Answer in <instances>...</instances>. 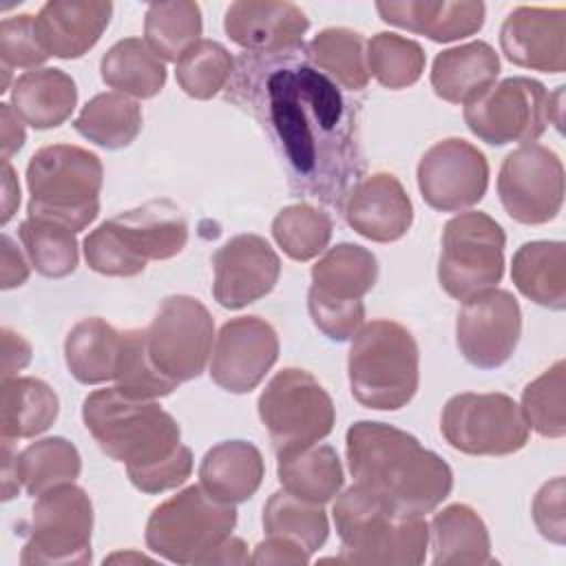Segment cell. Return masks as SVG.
Here are the masks:
<instances>
[{
  "instance_id": "9c48e42d",
  "label": "cell",
  "mask_w": 566,
  "mask_h": 566,
  "mask_svg": "<svg viewBox=\"0 0 566 566\" xmlns=\"http://www.w3.org/2000/svg\"><path fill=\"white\" fill-rule=\"evenodd\" d=\"M256 407L276 455L316 444L332 433L336 420L329 394L301 367L276 371Z\"/></svg>"
},
{
  "instance_id": "7dc6e473",
  "label": "cell",
  "mask_w": 566,
  "mask_h": 566,
  "mask_svg": "<svg viewBox=\"0 0 566 566\" xmlns=\"http://www.w3.org/2000/svg\"><path fill=\"white\" fill-rule=\"evenodd\" d=\"M307 310L314 321V325L332 340H349L365 321V305L360 298L354 301H340L325 294H318L316 290L307 292Z\"/></svg>"
},
{
  "instance_id": "60d3db41",
  "label": "cell",
  "mask_w": 566,
  "mask_h": 566,
  "mask_svg": "<svg viewBox=\"0 0 566 566\" xmlns=\"http://www.w3.org/2000/svg\"><path fill=\"white\" fill-rule=\"evenodd\" d=\"M332 230V217L312 203L285 206L272 221L274 241L294 261H312L325 252Z\"/></svg>"
},
{
  "instance_id": "83f0119b",
  "label": "cell",
  "mask_w": 566,
  "mask_h": 566,
  "mask_svg": "<svg viewBox=\"0 0 566 566\" xmlns=\"http://www.w3.org/2000/svg\"><path fill=\"white\" fill-rule=\"evenodd\" d=\"M431 546L436 566H484L495 564L484 520L467 504H449L433 515Z\"/></svg>"
},
{
  "instance_id": "603a6c76",
  "label": "cell",
  "mask_w": 566,
  "mask_h": 566,
  "mask_svg": "<svg viewBox=\"0 0 566 566\" xmlns=\"http://www.w3.org/2000/svg\"><path fill=\"white\" fill-rule=\"evenodd\" d=\"M111 15L108 0H51L35 15V31L49 55L75 60L97 44Z\"/></svg>"
},
{
  "instance_id": "681fc988",
  "label": "cell",
  "mask_w": 566,
  "mask_h": 566,
  "mask_svg": "<svg viewBox=\"0 0 566 566\" xmlns=\"http://www.w3.org/2000/svg\"><path fill=\"white\" fill-rule=\"evenodd\" d=\"M252 564H285V566H305L310 564V553L298 544L268 535V539L259 542L252 555Z\"/></svg>"
},
{
  "instance_id": "cb8c5ba5",
  "label": "cell",
  "mask_w": 566,
  "mask_h": 566,
  "mask_svg": "<svg viewBox=\"0 0 566 566\" xmlns=\"http://www.w3.org/2000/svg\"><path fill=\"white\" fill-rule=\"evenodd\" d=\"M376 11L387 24L424 35L433 42L469 38L482 29L486 15V7L478 0H387L376 2Z\"/></svg>"
},
{
  "instance_id": "9a60e30c",
  "label": "cell",
  "mask_w": 566,
  "mask_h": 566,
  "mask_svg": "<svg viewBox=\"0 0 566 566\" xmlns=\"http://www.w3.org/2000/svg\"><path fill=\"white\" fill-rule=\"evenodd\" d=\"M497 195L511 219L526 226L553 221L564 203V166L555 150L522 144L511 150L497 175Z\"/></svg>"
},
{
  "instance_id": "7bdbcfd3",
  "label": "cell",
  "mask_w": 566,
  "mask_h": 566,
  "mask_svg": "<svg viewBox=\"0 0 566 566\" xmlns=\"http://www.w3.org/2000/svg\"><path fill=\"white\" fill-rule=\"evenodd\" d=\"M234 57L214 40L195 42L177 62V84L195 99H210L226 88L234 75Z\"/></svg>"
},
{
  "instance_id": "4dcf8cb0",
  "label": "cell",
  "mask_w": 566,
  "mask_h": 566,
  "mask_svg": "<svg viewBox=\"0 0 566 566\" xmlns=\"http://www.w3.org/2000/svg\"><path fill=\"white\" fill-rule=\"evenodd\" d=\"M276 458V475L281 486L301 500L325 504L343 489V464L336 449L329 444L316 442Z\"/></svg>"
},
{
  "instance_id": "d6a6232c",
  "label": "cell",
  "mask_w": 566,
  "mask_h": 566,
  "mask_svg": "<svg viewBox=\"0 0 566 566\" xmlns=\"http://www.w3.org/2000/svg\"><path fill=\"white\" fill-rule=\"evenodd\" d=\"M104 84L117 93L148 99L155 97L166 84L164 60L157 57L146 40L124 38L115 42L99 62Z\"/></svg>"
},
{
  "instance_id": "f546056e",
  "label": "cell",
  "mask_w": 566,
  "mask_h": 566,
  "mask_svg": "<svg viewBox=\"0 0 566 566\" xmlns=\"http://www.w3.org/2000/svg\"><path fill=\"white\" fill-rule=\"evenodd\" d=\"M122 349V332L99 316L82 318L64 340V358L71 376L82 385L115 380Z\"/></svg>"
},
{
  "instance_id": "6f0895ef",
  "label": "cell",
  "mask_w": 566,
  "mask_h": 566,
  "mask_svg": "<svg viewBox=\"0 0 566 566\" xmlns=\"http://www.w3.org/2000/svg\"><path fill=\"white\" fill-rule=\"evenodd\" d=\"M117 562H150L146 555H139V553H115L111 557L104 559V564H117Z\"/></svg>"
},
{
  "instance_id": "d590c367",
  "label": "cell",
  "mask_w": 566,
  "mask_h": 566,
  "mask_svg": "<svg viewBox=\"0 0 566 566\" xmlns=\"http://www.w3.org/2000/svg\"><path fill=\"white\" fill-rule=\"evenodd\" d=\"M307 60L347 91H363L369 82L367 42L347 27H327L307 44Z\"/></svg>"
},
{
  "instance_id": "d4e9b609",
  "label": "cell",
  "mask_w": 566,
  "mask_h": 566,
  "mask_svg": "<svg viewBox=\"0 0 566 566\" xmlns=\"http://www.w3.org/2000/svg\"><path fill=\"white\" fill-rule=\"evenodd\" d=\"M500 75L495 49L482 40L447 49L431 66L433 93L451 104H469L484 95Z\"/></svg>"
},
{
  "instance_id": "f6af8a7d",
  "label": "cell",
  "mask_w": 566,
  "mask_h": 566,
  "mask_svg": "<svg viewBox=\"0 0 566 566\" xmlns=\"http://www.w3.org/2000/svg\"><path fill=\"white\" fill-rule=\"evenodd\" d=\"M564 376L566 363L557 360L522 391L524 418L528 427L544 438H562L566 433Z\"/></svg>"
},
{
  "instance_id": "ba28073f",
  "label": "cell",
  "mask_w": 566,
  "mask_h": 566,
  "mask_svg": "<svg viewBox=\"0 0 566 566\" xmlns=\"http://www.w3.org/2000/svg\"><path fill=\"white\" fill-rule=\"evenodd\" d=\"M234 526V504L214 500L201 484H192L153 509L146 546L172 564H210Z\"/></svg>"
},
{
  "instance_id": "ee69618b",
  "label": "cell",
  "mask_w": 566,
  "mask_h": 566,
  "mask_svg": "<svg viewBox=\"0 0 566 566\" xmlns=\"http://www.w3.org/2000/svg\"><path fill=\"white\" fill-rule=\"evenodd\" d=\"M115 387L130 396L155 400L172 394L179 385L161 376L148 358L146 352V329H126L122 332L119 363L115 371Z\"/></svg>"
},
{
  "instance_id": "5bb4252c",
  "label": "cell",
  "mask_w": 566,
  "mask_h": 566,
  "mask_svg": "<svg viewBox=\"0 0 566 566\" xmlns=\"http://www.w3.org/2000/svg\"><path fill=\"white\" fill-rule=\"evenodd\" d=\"M469 130L491 144H533L548 124V93L531 77H506L464 106Z\"/></svg>"
},
{
  "instance_id": "5b68a950",
  "label": "cell",
  "mask_w": 566,
  "mask_h": 566,
  "mask_svg": "<svg viewBox=\"0 0 566 566\" xmlns=\"http://www.w3.org/2000/svg\"><path fill=\"white\" fill-rule=\"evenodd\" d=\"M188 241V223L168 201H148L99 223L84 239V259L104 276H135L148 261L177 256Z\"/></svg>"
},
{
  "instance_id": "e575fe53",
  "label": "cell",
  "mask_w": 566,
  "mask_h": 566,
  "mask_svg": "<svg viewBox=\"0 0 566 566\" xmlns=\"http://www.w3.org/2000/svg\"><path fill=\"white\" fill-rule=\"evenodd\" d=\"M73 128L106 150L126 148L142 130V106L117 91L99 93L82 106Z\"/></svg>"
},
{
  "instance_id": "8fae6325",
  "label": "cell",
  "mask_w": 566,
  "mask_h": 566,
  "mask_svg": "<svg viewBox=\"0 0 566 566\" xmlns=\"http://www.w3.org/2000/svg\"><path fill=\"white\" fill-rule=\"evenodd\" d=\"M440 431L460 453L511 455L526 447L531 427L511 396L464 391L442 407Z\"/></svg>"
},
{
  "instance_id": "8992f818",
  "label": "cell",
  "mask_w": 566,
  "mask_h": 566,
  "mask_svg": "<svg viewBox=\"0 0 566 566\" xmlns=\"http://www.w3.org/2000/svg\"><path fill=\"white\" fill-rule=\"evenodd\" d=\"M418 363L416 338L405 325L369 321L354 334L347 356L352 396L367 409L398 411L418 391Z\"/></svg>"
},
{
  "instance_id": "c3c4849f",
  "label": "cell",
  "mask_w": 566,
  "mask_h": 566,
  "mask_svg": "<svg viewBox=\"0 0 566 566\" xmlns=\"http://www.w3.org/2000/svg\"><path fill=\"white\" fill-rule=\"evenodd\" d=\"M564 478L557 475L551 482L542 484L533 500V520L542 537L553 544L566 542V522H564Z\"/></svg>"
},
{
  "instance_id": "f1b7e54d",
  "label": "cell",
  "mask_w": 566,
  "mask_h": 566,
  "mask_svg": "<svg viewBox=\"0 0 566 566\" xmlns=\"http://www.w3.org/2000/svg\"><path fill=\"white\" fill-rule=\"evenodd\" d=\"M515 287L533 303L562 312L566 307V245L562 241H528L511 263Z\"/></svg>"
},
{
  "instance_id": "7402d4cb",
  "label": "cell",
  "mask_w": 566,
  "mask_h": 566,
  "mask_svg": "<svg viewBox=\"0 0 566 566\" xmlns=\"http://www.w3.org/2000/svg\"><path fill=\"white\" fill-rule=\"evenodd\" d=\"M343 212L354 232L376 243L402 239L413 223L411 199L391 172L358 179L345 195Z\"/></svg>"
},
{
  "instance_id": "2e32d148",
  "label": "cell",
  "mask_w": 566,
  "mask_h": 566,
  "mask_svg": "<svg viewBox=\"0 0 566 566\" xmlns=\"http://www.w3.org/2000/svg\"><path fill=\"white\" fill-rule=\"evenodd\" d=\"M422 199L440 212H460L482 201L489 188V161L467 139H440L424 150L418 164Z\"/></svg>"
},
{
  "instance_id": "b9f144b4",
  "label": "cell",
  "mask_w": 566,
  "mask_h": 566,
  "mask_svg": "<svg viewBox=\"0 0 566 566\" xmlns=\"http://www.w3.org/2000/svg\"><path fill=\"white\" fill-rule=\"evenodd\" d=\"M424 51L416 40L380 31L367 42V69L385 88L400 91L416 84L424 71Z\"/></svg>"
},
{
  "instance_id": "8d00e7d4",
  "label": "cell",
  "mask_w": 566,
  "mask_h": 566,
  "mask_svg": "<svg viewBox=\"0 0 566 566\" xmlns=\"http://www.w3.org/2000/svg\"><path fill=\"white\" fill-rule=\"evenodd\" d=\"M15 471L29 495H42L55 486L71 484L82 471V458L73 442L60 436L42 438L15 453Z\"/></svg>"
},
{
  "instance_id": "e0dca14e",
  "label": "cell",
  "mask_w": 566,
  "mask_h": 566,
  "mask_svg": "<svg viewBox=\"0 0 566 566\" xmlns=\"http://www.w3.org/2000/svg\"><path fill=\"white\" fill-rule=\"evenodd\" d=\"M522 336V310L509 290H486L464 301L455 321V343L467 363L480 369L504 365Z\"/></svg>"
},
{
  "instance_id": "11a10c76",
  "label": "cell",
  "mask_w": 566,
  "mask_h": 566,
  "mask_svg": "<svg viewBox=\"0 0 566 566\" xmlns=\"http://www.w3.org/2000/svg\"><path fill=\"white\" fill-rule=\"evenodd\" d=\"M20 480L15 471V455L11 451V440H2V500H11L20 491Z\"/></svg>"
},
{
  "instance_id": "4fadbf2b",
  "label": "cell",
  "mask_w": 566,
  "mask_h": 566,
  "mask_svg": "<svg viewBox=\"0 0 566 566\" xmlns=\"http://www.w3.org/2000/svg\"><path fill=\"white\" fill-rule=\"evenodd\" d=\"M214 321L208 307L188 294L166 296L146 327V352L155 369L181 385L197 376L212 356Z\"/></svg>"
},
{
  "instance_id": "ffe728a7",
  "label": "cell",
  "mask_w": 566,
  "mask_h": 566,
  "mask_svg": "<svg viewBox=\"0 0 566 566\" xmlns=\"http://www.w3.org/2000/svg\"><path fill=\"white\" fill-rule=\"evenodd\" d=\"M500 46L509 62L542 71H566V9L564 7H515L502 22Z\"/></svg>"
},
{
  "instance_id": "9f6ffc18",
  "label": "cell",
  "mask_w": 566,
  "mask_h": 566,
  "mask_svg": "<svg viewBox=\"0 0 566 566\" xmlns=\"http://www.w3.org/2000/svg\"><path fill=\"white\" fill-rule=\"evenodd\" d=\"M562 97H564V86H557V91L553 95L548 93V119H553L557 130H562V122H564V117H562V111H564Z\"/></svg>"
},
{
  "instance_id": "1f68e13d",
  "label": "cell",
  "mask_w": 566,
  "mask_h": 566,
  "mask_svg": "<svg viewBox=\"0 0 566 566\" xmlns=\"http://www.w3.org/2000/svg\"><path fill=\"white\" fill-rule=\"evenodd\" d=\"M60 413L57 394L40 378L13 376L2 380V440L33 438L46 431Z\"/></svg>"
},
{
  "instance_id": "484cf974",
  "label": "cell",
  "mask_w": 566,
  "mask_h": 566,
  "mask_svg": "<svg viewBox=\"0 0 566 566\" xmlns=\"http://www.w3.org/2000/svg\"><path fill=\"white\" fill-rule=\"evenodd\" d=\"M265 475L261 451L248 440H226L206 451L199 464V484L228 504L250 500Z\"/></svg>"
},
{
  "instance_id": "bcb514c9",
  "label": "cell",
  "mask_w": 566,
  "mask_h": 566,
  "mask_svg": "<svg viewBox=\"0 0 566 566\" xmlns=\"http://www.w3.org/2000/svg\"><path fill=\"white\" fill-rule=\"evenodd\" d=\"M0 57L7 69H38L46 62L49 53L44 51L38 31L35 15L20 13L4 18L0 24Z\"/></svg>"
},
{
  "instance_id": "ab89813d",
  "label": "cell",
  "mask_w": 566,
  "mask_h": 566,
  "mask_svg": "<svg viewBox=\"0 0 566 566\" xmlns=\"http://www.w3.org/2000/svg\"><path fill=\"white\" fill-rule=\"evenodd\" d=\"M20 241L31 265L49 279H62L75 272L80 248L75 232L62 223L27 217L20 223Z\"/></svg>"
},
{
  "instance_id": "4316f807",
  "label": "cell",
  "mask_w": 566,
  "mask_h": 566,
  "mask_svg": "<svg viewBox=\"0 0 566 566\" xmlns=\"http://www.w3.org/2000/svg\"><path fill=\"white\" fill-rule=\"evenodd\" d=\"M77 104V88L62 69H33L13 82L11 108L35 130L64 124Z\"/></svg>"
},
{
  "instance_id": "836d02e7",
  "label": "cell",
  "mask_w": 566,
  "mask_h": 566,
  "mask_svg": "<svg viewBox=\"0 0 566 566\" xmlns=\"http://www.w3.org/2000/svg\"><path fill=\"white\" fill-rule=\"evenodd\" d=\"M378 279V261L371 250L356 243L329 248L312 265V287L318 294L354 301L363 298Z\"/></svg>"
},
{
  "instance_id": "44dd1931",
  "label": "cell",
  "mask_w": 566,
  "mask_h": 566,
  "mask_svg": "<svg viewBox=\"0 0 566 566\" xmlns=\"http://www.w3.org/2000/svg\"><path fill=\"white\" fill-rule=\"evenodd\" d=\"M223 29L245 53L274 55L298 49L310 29V20L294 2L239 0L226 9Z\"/></svg>"
},
{
  "instance_id": "f35d334b",
  "label": "cell",
  "mask_w": 566,
  "mask_h": 566,
  "mask_svg": "<svg viewBox=\"0 0 566 566\" xmlns=\"http://www.w3.org/2000/svg\"><path fill=\"white\" fill-rule=\"evenodd\" d=\"M263 528L268 535L285 537L298 544L310 555L318 551L329 535V522L323 504L301 500L285 489L272 493L265 502Z\"/></svg>"
},
{
  "instance_id": "f907efd6",
  "label": "cell",
  "mask_w": 566,
  "mask_h": 566,
  "mask_svg": "<svg viewBox=\"0 0 566 566\" xmlns=\"http://www.w3.org/2000/svg\"><path fill=\"white\" fill-rule=\"evenodd\" d=\"M31 360V345L13 329L2 327V380L13 378Z\"/></svg>"
},
{
  "instance_id": "7a4b0ae2",
  "label": "cell",
  "mask_w": 566,
  "mask_h": 566,
  "mask_svg": "<svg viewBox=\"0 0 566 566\" xmlns=\"http://www.w3.org/2000/svg\"><path fill=\"white\" fill-rule=\"evenodd\" d=\"M82 420L142 493H164L190 478L192 451L181 444L177 420L155 400L130 398L117 387L97 389L84 398Z\"/></svg>"
},
{
  "instance_id": "816d5d0a",
  "label": "cell",
  "mask_w": 566,
  "mask_h": 566,
  "mask_svg": "<svg viewBox=\"0 0 566 566\" xmlns=\"http://www.w3.org/2000/svg\"><path fill=\"white\" fill-rule=\"evenodd\" d=\"M29 279V263L11 237L2 234V290L22 285Z\"/></svg>"
},
{
  "instance_id": "74e56055",
  "label": "cell",
  "mask_w": 566,
  "mask_h": 566,
  "mask_svg": "<svg viewBox=\"0 0 566 566\" xmlns=\"http://www.w3.org/2000/svg\"><path fill=\"white\" fill-rule=\"evenodd\" d=\"M203 20L201 9L192 0L153 2L144 15V38L150 51L166 60L179 62V57L201 40Z\"/></svg>"
},
{
  "instance_id": "db71d44e",
  "label": "cell",
  "mask_w": 566,
  "mask_h": 566,
  "mask_svg": "<svg viewBox=\"0 0 566 566\" xmlns=\"http://www.w3.org/2000/svg\"><path fill=\"white\" fill-rule=\"evenodd\" d=\"M2 223H7L20 206V186L9 161H2Z\"/></svg>"
},
{
  "instance_id": "52a82bcc",
  "label": "cell",
  "mask_w": 566,
  "mask_h": 566,
  "mask_svg": "<svg viewBox=\"0 0 566 566\" xmlns=\"http://www.w3.org/2000/svg\"><path fill=\"white\" fill-rule=\"evenodd\" d=\"M104 168L95 153L73 144H51L33 153L27 166V217L84 230L99 214Z\"/></svg>"
},
{
  "instance_id": "f5cc1de1",
  "label": "cell",
  "mask_w": 566,
  "mask_h": 566,
  "mask_svg": "<svg viewBox=\"0 0 566 566\" xmlns=\"http://www.w3.org/2000/svg\"><path fill=\"white\" fill-rule=\"evenodd\" d=\"M2 117V161H9L13 153H18L27 139L22 119L15 115L11 104H0Z\"/></svg>"
},
{
  "instance_id": "3957f363",
  "label": "cell",
  "mask_w": 566,
  "mask_h": 566,
  "mask_svg": "<svg viewBox=\"0 0 566 566\" xmlns=\"http://www.w3.org/2000/svg\"><path fill=\"white\" fill-rule=\"evenodd\" d=\"M345 453L356 484L400 515H427L453 489L451 467L394 424L360 420L347 429Z\"/></svg>"
},
{
  "instance_id": "30bf717a",
  "label": "cell",
  "mask_w": 566,
  "mask_h": 566,
  "mask_svg": "<svg viewBox=\"0 0 566 566\" xmlns=\"http://www.w3.org/2000/svg\"><path fill=\"white\" fill-rule=\"evenodd\" d=\"M504 245L502 226L486 212L455 214L442 230L440 287L458 301L493 290L504 276Z\"/></svg>"
},
{
  "instance_id": "277c9868",
  "label": "cell",
  "mask_w": 566,
  "mask_h": 566,
  "mask_svg": "<svg viewBox=\"0 0 566 566\" xmlns=\"http://www.w3.org/2000/svg\"><path fill=\"white\" fill-rule=\"evenodd\" d=\"M340 537L338 564L420 566L427 557L429 524L420 515H400L360 484L338 495L332 509Z\"/></svg>"
},
{
  "instance_id": "ac0fdd59",
  "label": "cell",
  "mask_w": 566,
  "mask_h": 566,
  "mask_svg": "<svg viewBox=\"0 0 566 566\" xmlns=\"http://www.w3.org/2000/svg\"><path fill=\"white\" fill-rule=\"evenodd\" d=\"M279 358V336L259 316L223 323L210 356V378L230 394L252 391Z\"/></svg>"
},
{
  "instance_id": "6da1fadb",
  "label": "cell",
  "mask_w": 566,
  "mask_h": 566,
  "mask_svg": "<svg viewBox=\"0 0 566 566\" xmlns=\"http://www.w3.org/2000/svg\"><path fill=\"white\" fill-rule=\"evenodd\" d=\"M298 49L243 53L228 97L248 106L279 146L294 192L343 206L363 172L356 108Z\"/></svg>"
},
{
  "instance_id": "d6986e66",
  "label": "cell",
  "mask_w": 566,
  "mask_h": 566,
  "mask_svg": "<svg viewBox=\"0 0 566 566\" xmlns=\"http://www.w3.org/2000/svg\"><path fill=\"white\" fill-rule=\"evenodd\" d=\"M212 296L226 310H241L270 294L281 274L274 248L259 234H237L212 256Z\"/></svg>"
},
{
  "instance_id": "7c38bea8",
  "label": "cell",
  "mask_w": 566,
  "mask_h": 566,
  "mask_svg": "<svg viewBox=\"0 0 566 566\" xmlns=\"http://www.w3.org/2000/svg\"><path fill=\"white\" fill-rule=\"evenodd\" d=\"M91 533L93 504L86 491L73 482L55 486L38 495L31 509L29 539L20 564H88Z\"/></svg>"
}]
</instances>
